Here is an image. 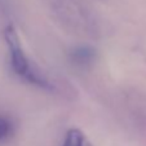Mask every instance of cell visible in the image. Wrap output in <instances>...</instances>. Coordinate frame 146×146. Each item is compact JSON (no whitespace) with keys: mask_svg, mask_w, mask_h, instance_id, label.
Instances as JSON below:
<instances>
[{"mask_svg":"<svg viewBox=\"0 0 146 146\" xmlns=\"http://www.w3.org/2000/svg\"><path fill=\"white\" fill-rule=\"evenodd\" d=\"M4 38H5L9 50L11 69L13 70L14 74L34 87H38L44 91H53V84L49 82V79L26 56L25 50L21 45V41H19L18 34L12 25H9L5 29Z\"/></svg>","mask_w":146,"mask_h":146,"instance_id":"obj_1","label":"cell"},{"mask_svg":"<svg viewBox=\"0 0 146 146\" xmlns=\"http://www.w3.org/2000/svg\"><path fill=\"white\" fill-rule=\"evenodd\" d=\"M62 146H92L86 135L78 128H71L66 132Z\"/></svg>","mask_w":146,"mask_h":146,"instance_id":"obj_3","label":"cell"},{"mask_svg":"<svg viewBox=\"0 0 146 146\" xmlns=\"http://www.w3.org/2000/svg\"><path fill=\"white\" fill-rule=\"evenodd\" d=\"M14 133L13 121L5 115H0V143H4L12 138Z\"/></svg>","mask_w":146,"mask_h":146,"instance_id":"obj_4","label":"cell"},{"mask_svg":"<svg viewBox=\"0 0 146 146\" xmlns=\"http://www.w3.org/2000/svg\"><path fill=\"white\" fill-rule=\"evenodd\" d=\"M70 61L75 66L87 67L96 61V50L88 45H79L75 47L70 52Z\"/></svg>","mask_w":146,"mask_h":146,"instance_id":"obj_2","label":"cell"}]
</instances>
